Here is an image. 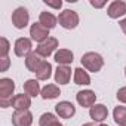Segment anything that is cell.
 I'll return each instance as SVG.
<instances>
[{
  "instance_id": "32",
  "label": "cell",
  "mask_w": 126,
  "mask_h": 126,
  "mask_svg": "<svg viewBox=\"0 0 126 126\" xmlns=\"http://www.w3.org/2000/svg\"><path fill=\"white\" fill-rule=\"evenodd\" d=\"M125 77H126V68H125Z\"/></svg>"
},
{
  "instance_id": "27",
  "label": "cell",
  "mask_w": 126,
  "mask_h": 126,
  "mask_svg": "<svg viewBox=\"0 0 126 126\" xmlns=\"http://www.w3.org/2000/svg\"><path fill=\"white\" fill-rule=\"evenodd\" d=\"M43 3L49 8H53V9H61L62 6V2L61 0H56V2H52V0H43Z\"/></svg>"
},
{
  "instance_id": "3",
  "label": "cell",
  "mask_w": 126,
  "mask_h": 126,
  "mask_svg": "<svg viewBox=\"0 0 126 126\" xmlns=\"http://www.w3.org/2000/svg\"><path fill=\"white\" fill-rule=\"evenodd\" d=\"M79 22H80V18H79V14L76 11L64 9L58 15V24L65 30H74L79 25Z\"/></svg>"
},
{
  "instance_id": "31",
  "label": "cell",
  "mask_w": 126,
  "mask_h": 126,
  "mask_svg": "<svg viewBox=\"0 0 126 126\" xmlns=\"http://www.w3.org/2000/svg\"><path fill=\"white\" fill-rule=\"evenodd\" d=\"M99 126H108V125H105V123H101V125H99Z\"/></svg>"
},
{
  "instance_id": "20",
  "label": "cell",
  "mask_w": 126,
  "mask_h": 126,
  "mask_svg": "<svg viewBox=\"0 0 126 126\" xmlns=\"http://www.w3.org/2000/svg\"><path fill=\"white\" fill-rule=\"evenodd\" d=\"M59 95H61L59 86H58V85H52V83L43 86V88H42V92H40V96H42L43 99H55V98H58Z\"/></svg>"
},
{
  "instance_id": "25",
  "label": "cell",
  "mask_w": 126,
  "mask_h": 126,
  "mask_svg": "<svg viewBox=\"0 0 126 126\" xmlns=\"http://www.w3.org/2000/svg\"><path fill=\"white\" fill-rule=\"evenodd\" d=\"M116 96H117V101H119V102H122V104H126V86L120 88V89L117 91Z\"/></svg>"
},
{
  "instance_id": "4",
  "label": "cell",
  "mask_w": 126,
  "mask_h": 126,
  "mask_svg": "<svg viewBox=\"0 0 126 126\" xmlns=\"http://www.w3.org/2000/svg\"><path fill=\"white\" fill-rule=\"evenodd\" d=\"M58 46H59L58 39H56V37H49V39H46L45 42H42V43L37 45L36 53L40 55L42 58H47V56H50V55L58 49Z\"/></svg>"
},
{
  "instance_id": "22",
  "label": "cell",
  "mask_w": 126,
  "mask_h": 126,
  "mask_svg": "<svg viewBox=\"0 0 126 126\" xmlns=\"http://www.w3.org/2000/svg\"><path fill=\"white\" fill-rule=\"evenodd\" d=\"M39 126H64L55 114L52 113H43L39 119Z\"/></svg>"
},
{
  "instance_id": "6",
  "label": "cell",
  "mask_w": 126,
  "mask_h": 126,
  "mask_svg": "<svg viewBox=\"0 0 126 126\" xmlns=\"http://www.w3.org/2000/svg\"><path fill=\"white\" fill-rule=\"evenodd\" d=\"M28 22H30V14L24 6H19L12 12V24L15 28L22 30L28 25Z\"/></svg>"
},
{
  "instance_id": "21",
  "label": "cell",
  "mask_w": 126,
  "mask_h": 126,
  "mask_svg": "<svg viewBox=\"0 0 126 126\" xmlns=\"http://www.w3.org/2000/svg\"><path fill=\"white\" fill-rule=\"evenodd\" d=\"M42 62H43L42 56L37 55L36 52H33V53H30V55L25 58V68H27L28 71H31V73H36Z\"/></svg>"
},
{
  "instance_id": "26",
  "label": "cell",
  "mask_w": 126,
  "mask_h": 126,
  "mask_svg": "<svg viewBox=\"0 0 126 126\" xmlns=\"http://www.w3.org/2000/svg\"><path fill=\"white\" fill-rule=\"evenodd\" d=\"M0 71L2 73H5V71H8V68H9V65H11V59H9V56L8 58H0Z\"/></svg>"
},
{
  "instance_id": "2",
  "label": "cell",
  "mask_w": 126,
  "mask_h": 126,
  "mask_svg": "<svg viewBox=\"0 0 126 126\" xmlns=\"http://www.w3.org/2000/svg\"><path fill=\"white\" fill-rule=\"evenodd\" d=\"M14 91H15V82L9 77L0 79V107L8 108L11 107V99L14 98Z\"/></svg>"
},
{
  "instance_id": "8",
  "label": "cell",
  "mask_w": 126,
  "mask_h": 126,
  "mask_svg": "<svg viewBox=\"0 0 126 126\" xmlns=\"http://www.w3.org/2000/svg\"><path fill=\"white\" fill-rule=\"evenodd\" d=\"M55 113L61 119H71L76 114V107L70 101H59L55 105Z\"/></svg>"
},
{
  "instance_id": "19",
  "label": "cell",
  "mask_w": 126,
  "mask_h": 126,
  "mask_svg": "<svg viewBox=\"0 0 126 126\" xmlns=\"http://www.w3.org/2000/svg\"><path fill=\"white\" fill-rule=\"evenodd\" d=\"M24 92H25L28 96H31V98L39 96L40 92H42V88H40L39 80H37V79H28V80L24 83Z\"/></svg>"
},
{
  "instance_id": "11",
  "label": "cell",
  "mask_w": 126,
  "mask_h": 126,
  "mask_svg": "<svg viewBox=\"0 0 126 126\" xmlns=\"http://www.w3.org/2000/svg\"><path fill=\"white\" fill-rule=\"evenodd\" d=\"M12 125L14 126H31L33 125V114L30 110L15 111L12 114Z\"/></svg>"
},
{
  "instance_id": "23",
  "label": "cell",
  "mask_w": 126,
  "mask_h": 126,
  "mask_svg": "<svg viewBox=\"0 0 126 126\" xmlns=\"http://www.w3.org/2000/svg\"><path fill=\"white\" fill-rule=\"evenodd\" d=\"M113 119L117 123V126H126V107L117 105L113 110Z\"/></svg>"
},
{
  "instance_id": "30",
  "label": "cell",
  "mask_w": 126,
  "mask_h": 126,
  "mask_svg": "<svg viewBox=\"0 0 126 126\" xmlns=\"http://www.w3.org/2000/svg\"><path fill=\"white\" fill-rule=\"evenodd\" d=\"M82 126H96V125L95 123H83Z\"/></svg>"
},
{
  "instance_id": "17",
  "label": "cell",
  "mask_w": 126,
  "mask_h": 126,
  "mask_svg": "<svg viewBox=\"0 0 126 126\" xmlns=\"http://www.w3.org/2000/svg\"><path fill=\"white\" fill-rule=\"evenodd\" d=\"M73 80H74V83L79 85V86H88V85H91V76H89V73H88L85 68H82V67L73 70Z\"/></svg>"
},
{
  "instance_id": "5",
  "label": "cell",
  "mask_w": 126,
  "mask_h": 126,
  "mask_svg": "<svg viewBox=\"0 0 126 126\" xmlns=\"http://www.w3.org/2000/svg\"><path fill=\"white\" fill-rule=\"evenodd\" d=\"M14 52L19 58H27L30 53H33V42L28 37H19L15 40Z\"/></svg>"
},
{
  "instance_id": "10",
  "label": "cell",
  "mask_w": 126,
  "mask_h": 126,
  "mask_svg": "<svg viewBox=\"0 0 126 126\" xmlns=\"http://www.w3.org/2000/svg\"><path fill=\"white\" fill-rule=\"evenodd\" d=\"M107 15L111 19H117V18H122L123 15H126V2H123V0L111 2L107 8Z\"/></svg>"
},
{
  "instance_id": "16",
  "label": "cell",
  "mask_w": 126,
  "mask_h": 126,
  "mask_svg": "<svg viewBox=\"0 0 126 126\" xmlns=\"http://www.w3.org/2000/svg\"><path fill=\"white\" fill-rule=\"evenodd\" d=\"M39 22H40L43 27H46L47 30H52V28H55L56 24H58V16H55L52 12L43 11V12H40V15H39Z\"/></svg>"
},
{
  "instance_id": "12",
  "label": "cell",
  "mask_w": 126,
  "mask_h": 126,
  "mask_svg": "<svg viewBox=\"0 0 126 126\" xmlns=\"http://www.w3.org/2000/svg\"><path fill=\"white\" fill-rule=\"evenodd\" d=\"M11 107H14L15 111L28 110V108L31 107V96H28L27 94H18V95H14V98L11 99Z\"/></svg>"
},
{
  "instance_id": "14",
  "label": "cell",
  "mask_w": 126,
  "mask_h": 126,
  "mask_svg": "<svg viewBox=\"0 0 126 126\" xmlns=\"http://www.w3.org/2000/svg\"><path fill=\"white\" fill-rule=\"evenodd\" d=\"M89 116L94 122L102 123L107 117H108V108L104 104H95L94 107L89 108Z\"/></svg>"
},
{
  "instance_id": "9",
  "label": "cell",
  "mask_w": 126,
  "mask_h": 126,
  "mask_svg": "<svg viewBox=\"0 0 126 126\" xmlns=\"http://www.w3.org/2000/svg\"><path fill=\"white\" fill-rule=\"evenodd\" d=\"M30 36H31V40L37 42V43H42L45 42L46 39H49V30L46 27H43L40 22H34L31 24L30 27Z\"/></svg>"
},
{
  "instance_id": "13",
  "label": "cell",
  "mask_w": 126,
  "mask_h": 126,
  "mask_svg": "<svg viewBox=\"0 0 126 126\" xmlns=\"http://www.w3.org/2000/svg\"><path fill=\"white\" fill-rule=\"evenodd\" d=\"M55 83L58 85H68L71 80V68L68 65H58L53 74Z\"/></svg>"
},
{
  "instance_id": "1",
  "label": "cell",
  "mask_w": 126,
  "mask_h": 126,
  "mask_svg": "<svg viewBox=\"0 0 126 126\" xmlns=\"http://www.w3.org/2000/svg\"><path fill=\"white\" fill-rule=\"evenodd\" d=\"M80 61L83 68L91 73H98L104 67V58L98 52H86L85 55H82Z\"/></svg>"
},
{
  "instance_id": "18",
  "label": "cell",
  "mask_w": 126,
  "mask_h": 126,
  "mask_svg": "<svg viewBox=\"0 0 126 126\" xmlns=\"http://www.w3.org/2000/svg\"><path fill=\"white\" fill-rule=\"evenodd\" d=\"M52 71H53L52 64L43 59V62L40 64V67L37 68V71H36L34 74H36V79H37V80H43V82H45V80H49V79H50Z\"/></svg>"
},
{
  "instance_id": "29",
  "label": "cell",
  "mask_w": 126,
  "mask_h": 126,
  "mask_svg": "<svg viewBox=\"0 0 126 126\" xmlns=\"http://www.w3.org/2000/svg\"><path fill=\"white\" fill-rule=\"evenodd\" d=\"M119 25H120L122 31H123V33H125V36H126V18H123V19L119 22Z\"/></svg>"
},
{
  "instance_id": "24",
  "label": "cell",
  "mask_w": 126,
  "mask_h": 126,
  "mask_svg": "<svg viewBox=\"0 0 126 126\" xmlns=\"http://www.w3.org/2000/svg\"><path fill=\"white\" fill-rule=\"evenodd\" d=\"M0 58H8V53L11 50V43L6 37H0Z\"/></svg>"
},
{
  "instance_id": "28",
  "label": "cell",
  "mask_w": 126,
  "mask_h": 126,
  "mask_svg": "<svg viewBox=\"0 0 126 126\" xmlns=\"http://www.w3.org/2000/svg\"><path fill=\"white\" fill-rule=\"evenodd\" d=\"M89 5L94 6V8H96V9H101V8H104L107 5V2H105V0H101V2H96V0H89Z\"/></svg>"
},
{
  "instance_id": "15",
  "label": "cell",
  "mask_w": 126,
  "mask_h": 126,
  "mask_svg": "<svg viewBox=\"0 0 126 126\" xmlns=\"http://www.w3.org/2000/svg\"><path fill=\"white\" fill-rule=\"evenodd\" d=\"M53 59L58 62V65H68L73 62L74 55L70 49H58L53 55Z\"/></svg>"
},
{
  "instance_id": "7",
  "label": "cell",
  "mask_w": 126,
  "mask_h": 126,
  "mask_svg": "<svg viewBox=\"0 0 126 126\" xmlns=\"http://www.w3.org/2000/svg\"><path fill=\"white\" fill-rule=\"evenodd\" d=\"M76 101L79 105L85 107V108H91L96 104V95L94 91L91 89H85V91H79L76 94Z\"/></svg>"
}]
</instances>
